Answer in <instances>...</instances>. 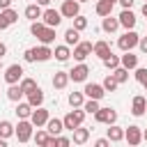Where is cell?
I'll use <instances>...</instances> for the list:
<instances>
[{"mask_svg":"<svg viewBox=\"0 0 147 147\" xmlns=\"http://www.w3.org/2000/svg\"><path fill=\"white\" fill-rule=\"evenodd\" d=\"M30 32H32V37H37V39L41 41V46H51V44L55 41V28H48V25H44L41 21L30 23Z\"/></svg>","mask_w":147,"mask_h":147,"instance_id":"1","label":"cell"},{"mask_svg":"<svg viewBox=\"0 0 147 147\" xmlns=\"http://www.w3.org/2000/svg\"><path fill=\"white\" fill-rule=\"evenodd\" d=\"M53 57V51L51 46H34V48H28L23 53V60L25 62H46Z\"/></svg>","mask_w":147,"mask_h":147,"instance_id":"2","label":"cell"},{"mask_svg":"<svg viewBox=\"0 0 147 147\" xmlns=\"http://www.w3.org/2000/svg\"><path fill=\"white\" fill-rule=\"evenodd\" d=\"M85 110L83 108H74V110H69L64 117H62V124H64V129L67 131H76L78 126H83V119H85Z\"/></svg>","mask_w":147,"mask_h":147,"instance_id":"3","label":"cell"},{"mask_svg":"<svg viewBox=\"0 0 147 147\" xmlns=\"http://www.w3.org/2000/svg\"><path fill=\"white\" fill-rule=\"evenodd\" d=\"M138 41H140V34H138L136 30H126V32L117 39V48H119L122 53H131V51L138 46Z\"/></svg>","mask_w":147,"mask_h":147,"instance_id":"4","label":"cell"},{"mask_svg":"<svg viewBox=\"0 0 147 147\" xmlns=\"http://www.w3.org/2000/svg\"><path fill=\"white\" fill-rule=\"evenodd\" d=\"M32 136H34V124L30 119H18V124H16V138H18V142H28Z\"/></svg>","mask_w":147,"mask_h":147,"instance_id":"5","label":"cell"},{"mask_svg":"<svg viewBox=\"0 0 147 147\" xmlns=\"http://www.w3.org/2000/svg\"><path fill=\"white\" fill-rule=\"evenodd\" d=\"M92 51H94V44H92V41H80L78 46H74L71 55H74V60H76L78 64H83V62L87 60V55H92Z\"/></svg>","mask_w":147,"mask_h":147,"instance_id":"6","label":"cell"},{"mask_svg":"<svg viewBox=\"0 0 147 147\" xmlns=\"http://www.w3.org/2000/svg\"><path fill=\"white\" fill-rule=\"evenodd\" d=\"M23 78H25V76H23V67H21V64H9V67L5 69V83H7V85H18Z\"/></svg>","mask_w":147,"mask_h":147,"instance_id":"7","label":"cell"},{"mask_svg":"<svg viewBox=\"0 0 147 147\" xmlns=\"http://www.w3.org/2000/svg\"><path fill=\"white\" fill-rule=\"evenodd\" d=\"M60 14H62V18H76V16H80V2H76V0H62V7H60Z\"/></svg>","mask_w":147,"mask_h":147,"instance_id":"8","label":"cell"},{"mask_svg":"<svg viewBox=\"0 0 147 147\" xmlns=\"http://www.w3.org/2000/svg\"><path fill=\"white\" fill-rule=\"evenodd\" d=\"M83 94H85L87 99H92V101H101L103 94H106V90H103V85H99V83H85Z\"/></svg>","mask_w":147,"mask_h":147,"instance_id":"9","label":"cell"},{"mask_svg":"<svg viewBox=\"0 0 147 147\" xmlns=\"http://www.w3.org/2000/svg\"><path fill=\"white\" fill-rule=\"evenodd\" d=\"M124 140H126L131 147H138V145L142 142V129L136 126V124H131L129 129H124Z\"/></svg>","mask_w":147,"mask_h":147,"instance_id":"10","label":"cell"},{"mask_svg":"<svg viewBox=\"0 0 147 147\" xmlns=\"http://www.w3.org/2000/svg\"><path fill=\"white\" fill-rule=\"evenodd\" d=\"M94 119H96L99 124H108V126H113V124L117 122V110H115V108H101V110L94 115Z\"/></svg>","mask_w":147,"mask_h":147,"instance_id":"11","label":"cell"},{"mask_svg":"<svg viewBox=\"0 0 147 147\" xmlns=\"http://www.w3.org/2000/svg\"><path fill=\"white\" fill-rule=\"evenodd\" d=\"M87 76H90V67H87L85 62H83V64H76V67L69 71V80H74V83H85Z\"/></svg>","mask_w":147,"mask_h":147,"instance_id":"12","label":"cell"},{"mask_svg":"<svg viewBox=\"0 0 147 147\" xmlns=\"http://www.w3.org/2000/svg\"><path fill=\"white\" fill-rule=\"evenodd\" d=\"M41 23L48 25V28H57L62 23V14L57 9H44V16H41Z\"/></svg>","mask_w":147,"mask_h":147,"instance_id":"13","label":"cell"},{"mask_svg":"<svg viewBox=\"0 0 147 147\" xmlns=\"http://www.w3.org/2000/svg\"><path fill=\"white\" fill-rule=\"evenodd\" d=\"M48 119H51V113H48L46 108H34V110H32V117H30V122H32L37 129L46 126V124H48Z\"/></svg>","mask_w":147,"mask_h":147,"instance_id":"14","label":"cell"},{"mask_svg":"<svg viewBox=\"0 0 147 147\" xmlns=\"http://www.w3.org/2000/svg\"><path fill=\"white\" fill-rule=\"evenodd\" d=\"M145 113H147V99L142 94L133 96V101H131V115L133 117H142Z\"/></svg>","mask_w":147,"mask_h":147,"instance_id":"15","label":"cell"},{"mask_svg":"<svg viewBox=\"0 0 147 147\" xmlns=\"http://www.w3.org/2000/svg\"><path fill=\"white\" fill-rule=\"evenodd\" d=\"M117 18H119V25H122V28H126V30H133V28H136V21H138V18H136V14H133L131 9H122Z\"/></svg>","mask_w":147,"mask_h":147,"instance_id":"16","label":"cell"},{"mask_svg":"<svg viewBox=\"0 0 147 147\" xmlns=\"http://www.w3.org/2000/svg\"><path fill=\"white\" fill-rule=\"evenodd\" d=\"M23 14H25V18H28V21H32V23H34V21H41L44 9H41L37 2H30V5L25 7V11H23Z\"/></svg>","mask_w":147,"mask_h":147,"instance_id":"17","label":"cell"},{"mask_svg":"<svg viewBox=\"0 0 147 147\" xmlns=\"http://www.w3.org/2000/svg\"><path fill=\"white\" fill-rule=\"evenodd\" d=\"M46 131H48V136H53V138L62 136V131H64V124H62V119H57V117H51V119H48V124H46Z\"/></svg>","mask_w":147,"mask_h":147,"instance_id":"18","label":"cell"},{"mask_svg":"<svg viewBox=\"0 0 147 147\" xmlns=\"http://www.w3.org/2000/svg\"><path fill=\"white\" fill-rule=\"evenodd\" d=\"M51 83H53L55 90H64V87L69 85V71H55Z\"/></svg>","mask_w":147,"mask_h":147,"instance_id":"19","label":"cell"},{"mask_svg":"<svg viewBox=\"0 0 147 147\" xmlns=\"http://www.w3.org/2000/svg\"><path fill=\"white\" fill-rule=\"evenodd\" d=\"M32 106L28 103V101H21V103H16V108H14V113H16V117L18 119H30L32 117Z\"/></svg>","mask_w":147,"mask_h":147,"instance_id":"20","label":"cell"},{"mask_svg":"<svg viewBox=\"0 0 147 147\" xmlns=\"http://www.w3.org/2000/svg\"><path fill=\"white\" fill-rule=\"evenodd\" d=\"M113 7H115V2H110V0H99L96 7H94V11H96L101 18H106V16H113Z\"/></svg>","mask_w":147,"mask_h":147,"instance_id":"21","label":"cell"},{"mask_svg":"<svg viewBox=\"0 0 147 147\" xmlns=\"http://www.w3.org/2000/svg\"><path fill=\"white\" fill-rule=\"evenodd\" d=\"M92 53H94V55H96L99 60H106V57H108V55H110L113 51H110V44L101 39V41H96V44H94V51H92Z\"/></svg>","mask_w":147,"mask_h":147,"instance_id":"22","label":"cell"},{"mask_svg":"<svg viewBox=\"0 0 147 147\" xmlns=\"http://www.w3.org/2000/svg\"><path fill=\"white\" fill-rule=\"evenodd\" d=\"M71 140H74L76 145H85V142L90 140V129H85V126H78L76 131H71Z\"/></svg>","mask_w":147,"mask_h":147,"instance_id":"23","label":"cell"},{"mask_svg":"<svg viewBox=\"0 0 147 147\" xmlns=\"http://www.w3.org/2000/svg\"><path fill=\"white\" fill-rule=\"evenodd\" d=\"M64 44L71 48V46H78L80 44V32L78 30H74V28H67L64 30Z\"/></svg>","mask_w":147,"mask_h":147,"instance_id":"24","label":"cell"},{"mask_svg":"<svg viewBox=\"0 0 147 147\" xmlns=\"http://www.w3.org/2000/svg\"><path fill=\"white\" fill-rule=\"evenodd\" d=\"M53 57H55L57 62H67V60L71 57V48H69L67 44H60V46H55V51H53Z\"/></svg>","mask_w":147,"mask_h":147,"instance_id":"25","label":"cell"},{"mask_svg":"<svg viewBox=\"0 0 147 147\" xmlns=\"http://www.w3.org/2000/svg\"><path fill=\"white\" fill-rule=\"evenodd\" d=\"M106 138H108L110 142H119V140H124V129H122V126H117V124H113V126H108Z\"/></svg>","mask_w":147,"mask_h":147,"instance_id":"26","label":"cell"},{"mask_svg":"<svg viewBox=\"0 0 147 147\" xmlns=\"http://www.w3.org/2000/svg\"><path fill=\"white\" fill-rule=\"evenodd\" d=\"M117 28H119V18H113V16H106V18L101 21V30H103V32H108V34H113V32H117Z\"/></svg>","mask_w":147,"mask_h":147,"instance_id":"27","label":"cell"},{"mask_svg":"<svg viewBox=\"0 0 147 147\" xmlns=\"http://www.w3.org/2000/svg\"><path fill=\"white\" fill-rule=\"evenodd\" d=\"M119 64L124 67V69H138V55H133V53H124L122 57H119Z\"/></svg>","mask_w":147,"mask_h":147,"instance_id":"28","label":"cell"},{"mask_svg":"<svg viewBox=\"0 0 147 147\" xmlns=\"http://www.w3.org/2000/svg\"><path fill=\"white\" fill-rule=\"evenodd\" d=\"M23 96H25V94H23L21 85H9V87H7V99H9V101L21 103V99H23Z\"/></svg>","mask_w":147,"mask_h":147,"instance_id":"29","label":"cell"},{"mask_svg":"<svg viewBox=\"0 0 147 147\" xmlns=\"http://www.w3.org/2000/svg\"><path fill=\"white\" fill-rule=\"evenodd\" d=\"M28 103H30L32 108H41V103H44V90L37 87L32 94H28Z\"/></svg>","mask_w":147,"mask_h":147,"instance_id":"30","label":"cell"},{"mask_svg":"<svg viewBox=\"0 0 147 147\" xmlns=\"http://www.w3.org/2000/svg\"><path fill=\"white\" fill-rule=\"evenodd\" d=\"M11 136H16V126L9 122V119H2L0 122V138H11Z\"/></svg>","mask_w":147,"mask_h":147,"instance_id":"31","label":"cell"},{"mask_svg":"<svg viewBox=\"0 0 147 147\" xmlns=\"http://www.w3.org/2000/svg\"><path fill=\"white\" fill-rule=\"evenodd\" d=\"M18 85H21V90H23V94H25V96H28V94H32V92H34V90L39 87L34 78H23V80H21Z\"/></svg>","mask_w":147,"mask_h":147,"instance_id":"32","label":"cell"},{"mask_svg":"<svg viewBox=\"0 0 147 147\" xmlns=\"http://www.w3.org/2000/svg\"><path fill=\"white\" fill-rule=\"evenodd\" d=\"M83 103H85V94L83 92H71L69 94V106L71 108H83Z\"/></svg>","mask_w":147,"mask_h":147,"instance_id":"33","label":"cell"},{"mask_svg":"<svg viewBox=\"0 0 147 147\" xmlns=\"http://www.w3.org/2000/svg\"><path fill=\"white\" fill-rule=\"evenodd\" d=\"M32 138H34V145H37V147H46V142H48L51 136H48L46 129H37V133H34Z\"/></svg>","mask_w":147,"mask_h":147,"instance_id":"34","label":"cell"},{"mask_svg":"<svg viewBox=\"0 0 147 147\" xmlns=\"http://www.w3.org/2000/svg\"><path fill=\"white\" fill-rule=\"evenodd\" d=\"M0 14H2V18H5V23H7V25H14V23L18 21V11H16V9H11V7H9V9H5V11H0Z\"/></svg>","mask_w":147,"mask_h":147,"instance_id":"35","label":"cell"},{"mask_svg":"<svg viewBox=\"0 0 147 147\" xmlns=\"http://www.w3.org/2000/svg\"><path fill=\"white\" fill-rule=\"evenodd\" d=\"M101 62H103V67H106V69H110V71H115L117 67H122V64H119V57H117V55H113V53H110L106 60H101Z\"/></svg>","mask_w":147,"mask_h":147,"instance_id":"36","label":"cell"},{"mask_svg":"<svg viewBox=\"0 0 147 147\" xmlns=\"http://www.w3.org/2000/svg\"><path fill=\"white\" fill-rule=\"evenodd\" d=\"M113 78H115L119 85H122V83H126V80H129V69H124V67H117V69L113 71Z\"/></svg>","mask_w":147,"mask_h":147,"instance_id":"37","label":"cell"},{"mask_svg":"<svg viewBox=\"0 0 147 147\" xmlns=\"http://www.w3.org/2000/svg\"><path fill=\"white\" fill-rule=\"evenodd\" d=\"M101 85H103V90H106V92H115V90L119 87V83L113 78V74H108V76L103 78V83H101Z\"/></svg>","mask_w":147,"mask_h":147,"instance_id":"38","label":"cell"},{"mask_svg":"<svg viewBox=\"0 0 147 147\" xmlns=\"http://www.w3.org/2000/svg\"><path fill=\"white\" fill-rule=\"evenodd\" d=\"M83 110H85L87 115H96V113L101 110V106H99V101H92V99H87V101L83 103Z\"/></svg>","mask_w":147,"mask_h":147,"instance_id":"39","label":"cell"},{"mask_svg":"<svg viewBox=\"0 0 147 147\" xmlns=\"http://www.w3.org/2000/svg\"><path fill=\"white\" fill-rule=\"evenodd\" d=\"M71 28H74V30H78V32H83V30L87 28V18H85L83 14H80V16H76V18H74V25H71Z\"/></svg>","mask_w":147,"mask_h":147,"instance_id":"40","label":"cell"},{"mask_svg":"<svg viewBox=\"0 0 147 147\" xmlns=\"http://www.w3.org/2000/svg\"><path fill=\"white\" fill-rule=\"evenodd\" d=\"M136 80H138L140 85L147 83V67H138V69H136Z\"/></svg>","mask_w":147,"mask_h":147,"instance_id":"41","label":"cell"},{"mask_svg":"<svg viewBox=\"0 0 147 147\" xmlns=\"http://www.w3.org/2000/svg\"><path fill=\"white\" fill-rule=\"evenodd\" d=\"M57 147H71V138H67V136H57Z\"/></svg>","mask_w":147,"mask_h":147,"instance_id":"42","label":"cell"},{"mask_svg":"<svg viewBox=\"0 0 147 147\" xmlns=\"http://www.w3.org/2000/svg\"><path fill=\"white\" fill-rule=\"evenodd\" d=\"M138 48L147 55V37H140V41H138Z\"/></svg>","mask_w":147,"mask_h":147,"instance_id":"43","label":"cell"},{"mask_svg":"<svg viewBox=\"0 0 147 147\" xmlns=\"http://www.w3.org/2000/svg\"><path fill=\"white\" fill-rule=\"evenodd\" d=\"M94 147H110V140H108V138H99V140L94 142Z\"/></svg>","mask_w":147,"mask_h":147,"instance_id":"44","label":"cell"},{"mask_svg":"<svg viewBox=\"0 0 147 147\" xmlns=\"http://www.w3.org/2000/svg\"><path fill=\"white\" fill-rule=\"evenodd\" d=\"M133 2H136V0H119L122 9H131V7H133Z\"/></svg>","mask_w":147,"mask_h":147,"instance_id":"45","label":"cell"},{"mask_svg":"<svg viewBox=\"0 0 147 147\" xmlns=\"http://www.w3.org/2000/svg\"><path fill=\"white\" fill-rule=\"evenodd\" d=\"M9 7H11V0H0V11H5Z\"/></svg>","mask_w":147,"mask_h":147,"instance_id":"46","label":"cell"},{"mask_svg":"<svg viewBox=\"0 0 147 147\" xmlns=\"http://www.w3.org/2000/svg\"><path fill=\"white\" fill-rule=\"evenodd\" d=\"M46 147H57V138H53V136H51V138H48V142H46Z\"/></svg>","mask_w":147,"mask_h":147,"instance_id":"47","label":"cell"},{"mask_svg":"<svg viewBox=\"0 0 147 147\" xmlns=\"http://www.w3.org/2000/svg\"><path fill=\"white\" fill-rule=\"evenodd\" d=\"M2 55H7V46L0 41V60H2Z\"/></svg>","mask_w":147,"mask_h":147,"instance_id":"48","label":"cell"},{"mask_svg":"<svg viewBox=\"0 0 147 147\" xmlns=\"http://www.w3.org/2000/svg\"><path fill=\"white\" fill-rule=\"evenodd\" d=\"M34 2H37L39 7H48V5H51V0H34Z\"/></svg>","mask_w":147,"mask_h":147,"instance_id":"49","label":"cell"},{"mask_svg":"<svg viewBox=\"0 0 147 147\" xmlns=\"http://www.w3.org/2000/svg\"><path fill=\"white\" fill-rule=\"evenodd\" d=\"M7 28H9V25L5 23V18H2V14H0V32H2V30H7Z\"/></svg>","mask_w":147,"mask_h":147,"instance_id":"50","label":"cell"},{"mask_svg":"<svg viewBox=\"0 0 147 147\" xmlns=\"http://www.w3.org/2000/svg\"><path fill=\"white\" fill-rule=\"evenodd\" d=\"M140 14H142V16H145V18H147V2H145V5H142V9H140Z\"/></svg>","mask_w":147,"mask_h":147,"instance_id":"51","label":"cell"},{"mask_svg":"<svg viewBox=\"0 0 147 147\" xmlns=\"http://www.w3.org/2000/svg\"><path fill=\"white\" fill-rule=\"evenodd\" d=\"M0 147H9V145H7V140H5V138H0Z\"/></svg>","mask_w":147,"mask_h":147,"instance_id":"52","label":"cell"},{"mask_svg":"<svg viewBox=\"0 0 147 147\" xmlns=\"http://www.w3.org/2000/svg\"><path fill=\"white\" fill-rule=\"evenodd\" d=\"M142 140H145V142H147V129H145V131H142Z\"/></svg>","mask_w":147,"mask_h":147,"instance_id":"53","label":"cell"},{"mask_svg":"<svg viewBox=\"0 0 147 147\" xmlns=\"http://www.w3.org/2000/svg\"><path fill=\"white\" fill-rule=\"evenodd\" d=\"M76 2H80V5H83V2H87V0H76Z\"/></svg>","mask_w":147,"mask_h":147,"instance_id":"54","label":"cell"},{"mask_svg":"<svg viewBox=\"0 0 147 147\" xmlns=\"http://www.w3.org/2000/svg\"><path fill=\"white\" fill-rule=\"evenodd\" d=\"M0 71H2V60H0Z\"/></svg>","mask_w":147,"mask_h":147,"instance_id":"55","label":"cell"},{"mask_svg":"<svg viewBox=\"0 0 147 147\" xmlns=\"http://www.w3.org/2000/svg\"><path fill=\"white\" fill-rule=\"evenodd\" d=\"M142 87H145V90H147V83H145V85H142Z\"/></svg>","mask_w":147,"mask_h":147,"instance_id":"56","label":"cell"},{"mask_svg":"<svg viewBox=\"0 0 147 147\" xmlns=\"http://www.w3.org/2000/svg\"><path fill=\"white\" fill-rule=\"evenodd\" d=\"M110 2H119V0H110Z\"/></svg>","mask_w":147,"mask_h":147,"instance_id":"57","label":"cell"},{"mask_svg":"<svg viewBox=\"0 0 147 147\" xmlns=\"http://www.w3.org/2000/svg\"><path fill=\"white\" fill-rule=\"evenodd\" d=\"M32 2H34V0H32Z\"/></svg>","mask_w":147,"mask_h":147,"instance_id":"58","label":"cell"},{"mask_svg":"<svg viewBox=\"0 0 147 147\" xmlns=\"http://www.w3.org/2000/svg\"><path fill=\"white\" fill-rule=\"evenodd\" d=\"M145 2H147V0H145Z\"/></svg>","mask_w":147,"mask_h":147,"instance_id":"59","label":"cell"}]
</instances>
